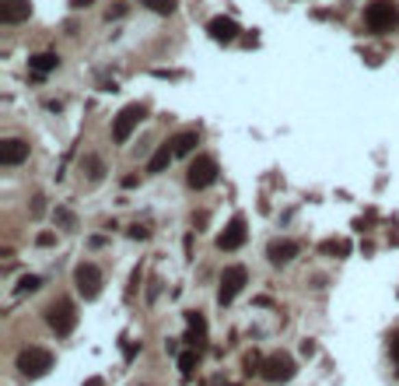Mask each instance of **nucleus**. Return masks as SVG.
I'll list each match as a JSON object with an SVG mask.
<instances>
[{
  "instance_id": "f257e3e1",
  "label": "nucleus",
  "mask_w": 399,
  "mask_h": 386,
  "mask_svg": "<svg viewBox=\"0 0 399 386\" xmlns=\"http://www.w3.org/2000/svg\"><path fill=\"white\" fill-rule=\"evenodd\" d=\"M364 25H368V32H375V36L392 32V28L399 25L396 0H372V4L364 8Z\"/></svg>"
},
{
  "instance_id": "f03ea898",
  "label": "nucleus",
  "mask_w": 399,
  "mask_h": 386,
  "mask_svg": "<svg viewBox=\"0 0 399 386\" xmlns=\"http://www.w3.org/2000/svg\"><path fill=\"white\" fill-rule=\"evenodd\" d=\"M53 351H46V348H25L21 354H18V362H14V369L25 376V379H42L49 369H53Z\"/></svg>"
},
{
  "instance_id": "7ed1b4c3",
  "label": "nucleus",
  "mask_w": 399,
  "mask_h": 386,
  "mask_svg": "<svg viewBox=\"0 0 399 386\" xmlns=\"http://www.w3.org/2000/svg\"><path fill=\"white\" fill-rule=\"evenodd\" d=\"M46 323L56 330V337H70L74 326H77V309L70 299H56L49 309H46Z\"/></svg>"
},
{
  "instance_id": "20e7f679",
  "label": "nucleus",
  "mask_w": 399,
  "mask_h": 386,
  "mask_svg": "<svg viewBox=\"0 0 399 386\" xmlns=\"http://www.w3.org/2000/svg\"><path fill=\"white\" fill-rule=\"evenodd\" d=\"M144 116H147V109H144L140 102L123 106V109H119V116L112 120V141H116V144H127V141H130V134L140 127Z\"/></svg>"
},
{
  "instance_id": "39448f33",
  "label": "nucleus",
  "mask_w": 399,
  "mask_h": 386,
  "mask_svg": "<svg viewBox=\"0 0 399 386\" xmlns=\"http://www.w3.org/2000/svg\"><path fill=\"white\" fill-rule=\"evenodd\" d=\"M294 376H298V365H294V359H291V354H284V351L270 354V359L263 362V379H266V383H273V386L291 383Z\"/></svg>"
},
{
  "instance_id": "423d86ee",
  "label": "nucleus",
  "mask_w": 399,
  "mask_h": 386,
  "mask_svg": "<svg viewBox=\"0 0 399 386\" xmlns=\"http://www.w3.org/2000/svg\"><path fill=\"white\" fill-rule=\"evenodd\" d=\"M249 285V271H245L242 263H235V267H228V271L221 274V288H218V302L221 306H231L235 299H238V291Z\"/></svg>"
},
{
  "instance_id": "0eeeda50",
  "label": "nucleus",
  "mask_w": 399,
  "mask_h": 386,
  "mask_svg": "<svg viewBox=\"0 0 399 386\" xmlns=\"http://www.w3.org/2000/svg\"><path fill=\"white\" fill-rule=\"evenodd\" d=\"M74 285H77V291L84 295L88 302L99 299L102 295V271L91 260H84V263H77V271H74Z\"/></svg>"
},
{
  "instance_id": "6e6552de",
  "label": "nucleus",
  "mask_w": 399,
  "mask_h": 386,
  "mask_svg": "<svg viewBox=\"0 0 399 386\" xmlns=\"http://www.w3.org/2000/svg\"><path fill=\"white\" fill-rule=\"evenodd\" d=\"M186 183H190L193 190L214 186V183H218V162H214L210 155H196L193 165H190V172H186Z\"/></svg>"
},
{
  "instance_id": "1a4fd4ad",
  "label": "nucleus",
  "mask_w": 399,
  "mask_h": 386,
  "mask_svg": "<svg viewBox=\"0 0 399 386\" xmlns=\"http://www.w3.org/2000/svg\"><path fill=\"white\" fill-rule=\"evenodd\" d=\"M245 235H249V228H245V218L235 215V218L224 225V232L218 235V250H224V253L242 250V246H245Z\"/></svg>"
},
{
  "instance_id": "9d476101",
  "label": "nucleus",
  "mask_w": 399,
  "mask_h": 386,
  "mask_svg": "<svg viewBox=\"0 0 399 386\" xmlns=\"http://www.w3.org/2000/svg\"><path fill=\"white\" fill-rule=\"evenodd\" d=\"M28 141H21V137H8V141H0V165H21L25 158H28Z\"/></svg>"
},
{
  "instance_id": "9b49d317",
  "label": "nucleus",
  "mask_w": 399,
  "mask_h": 386,
  "mask_svg": "<svg viewBox=\"0 0 399 386\" xmlns=\"http://www.w3.org/2000/svg\"><path fill=\"white\" fill-rule=\"evenodd\" d=\"M32 18V0H0V21L4 25H18Z\"/></svg>"
},
{
  "instance_id": "f8f14e48",
  "label": "nucleus",
  "mask_w": 399,
  "mask_h": 386,
  "mask_svg": "<svg viewBox=\"0 0 399 386\" xmlns=\"http://www.w3.org/2000/svg\"><path fill=\"white\" fill-rule=\"evenodd\" d=\"M298 253H301V246H298L294 239H273V243L266 246V256H270V263H273V267L291 263Z\"/></svg>"
},
{
  "instance_id": "ddd939ff",
  "label": "nucleus",
  "mask_w": 399,
  "mask_h": 386,
  "mask_svg": "<svg viewBox=\"0 0 399 386\" xmlns=\"http://www.w3.org/2000/svg\"><path fill=\"white\" fill-rule=\"evenodd\" d=\"M207 32H210L214 43H235V39H238V25H235L231 18L218 14V18H210V21H207Z\"/></svg>"
},
{
  "instance_id": "4468645a",
  "label": "nucleus",
  "mask_w": 399,
  "mask_h": 386,
  "mask_svg": "<svg viewBox=\"0 0 399 386\" xmlns=\"http://www.w3.org/2000/svg\"><path fill=\"white\" fill-rule=\"evenodd\" d=\"M186 323H190L186 344H190V348H203V344H207V319H203V313L190 309V313H186Z\"/></svg>"
},
{
  "instance_id": "2eb2a0df",
  "label": "nucleus",
  "mask_w": 399,
  "mask_h": 386,
  "mask_svg": "<svg viewBox=\"0 0 399 386\" xmlns=\"http://www.w3.org/2000/svg\"><path fill=\"white\" fill-rule=\"evenodd\" d=\"M168 144H172L175 155H193L196 144H200V134H196V130H182V134H175Z\"/></svg>"
},
{
  "instance_id": "dca6fc26",
  "label": "nucleus",
  "mask_w": 399,
  "mask_h": 386,
  "mask_svg": "<svg viewBox=\"0 0 399 386\" xmlns=\"http://www.w3.org/2000/svg\"><path fill=\"white\" fill-rule=\"evenodd\" d=\"M172 158H175V152H172V147H168V144H162V147H158V152H155V155H151V162H147V172H151V176H158V172H165V169L172 165Z\"/></svg>"
},
{
  "instance_id": "f3484780",
  "label": "nucleus",
  "mask_w": 399,
  "mask_h": 386,
  "mask_svg": "<svg viewBox=\"0 0 399 386\" xmlns=\"http://www.w3.org/2000/svg\"><path fill=\"white\" fill-rule=\"evenodd\" d=\"M28 67H32L36 74H49V71L60 67V56L56 53H36L32 60H28Z\"/></svg>"
},
{
  "instance_id": "a211bd4d",
  "label": "nucleus",
  "mask_w": 399,
  "mask_h": 386,
  "mask_svg": "<svg viewBox=\"0 0 399 386\" xmlns=\"http://www.w3.org/2000/svg\"><path fill=\"white\" fill-rule=\"evenodd\" d=\"M196 362H200V348H186V351L179 354V372H182V379H190V376H193Z\"/></svg>"
},
{
  "instance_id": "6ab92c4d",
  "label": "nucleus",
  "mask_w": 399,
  "mask_h": 386,
  "mask_svg": "<svg viewBox=\"0 0 399 386\" xmlns=\"http://www.w3.org/2000/svg\"><path fill=\"white\" fill-rule=\"evenodd\" d=\"M263 362H266V359H259L256 351H249V354H245V359H242V369H245V376H263Z\"/></svg>"
},
{
  "instance_id": "aec40b11",
  "label": "nucleus",
  "mask_w": 399,
  "mask_h": 386,
  "mask_svg": "<svg viewBox=\"0 0 399 386\" xmlns=\"http://www.w3.org/2000/svg\"><path fill=\"white\" fill-rule=\"evenodd\" d=\"M140 4H147L155 14H175V8H179V0H140Z\"/></svg>"
},
{
  "instance_id": "412c9836",
  "label": "nucleus",
  "mask_w": 399,
  "mask_h": 386,
  "mask_svg": "<svg viewBox=\"0 0 399 386\" xmlns=\"http://www.w3.org/2000/svg\"><path fill=\"white\" fill-rule=\"evenodd\" d=\"M42 288V278L39 274H25L21 281H18V295H25V291H39Z\"/></svg>"
},
{
  "instance_id": "4be33fe9",
  "label": "nucleus",
  "mask_w": 399,
  "mask_h": 386,
  "mask_svg": "<svg viewBox=\"0 0 399 386\" xmlns=\"http://www.w3.org/2000/svg\"><path fill=\"white\" fill-rule=\"evenodd\" d=\"M319 250H322V253H329V256H347V253H350V246H347V243H336V239H326Z\"/></svg>"
},
{
  "instance_id": "5701e85b",
  "label": "nucleus",
  "mask_w": 399,
  "mask_h": 386,
  "mask_svg": "<svg viewBox=\"0 0 399 386\" xmlns=\"http://www.w3.org/2000/svg\"><path fill=\"white\" fill-rule=\"evenodd\" d=\"M147 235H151V232H147L144 225H133V228H130V239H147Z\"/></svg>"
},
{
  "instance_id": "b1692460",
  "label": "nucleus",
  "mask_w": 399,
  "mask_h": 386,
  "mask_svg": "<svg viewBox=\"0 0 399 386\" xmlns=\"http://www.w3.org/2000/svg\"><path fill=\"white\" fill-rule=\"evenodd\" d=\"M123 14H127V4H116V8H109V14H105V18L112 21V18H123Z\"/></svg>"
},
{
  "instance_id": "393cba45",
  "label": "nucleus",
  "mask_w": 399,
  "mask_h": 386,
  "mask_svg": "<svg viewBox=\"0 0 399 386\" xmlns=\"http://www.w3.org/2000/svg\"><path fill=\"white\" fill-rule=\"evenodd\" d=\"M389 348H392V359L399 362V330H396V334L389 337Z\"/></svg>"
},
{
  "instance_id": "a878e982",
  "label": "nucleus",
  "mask_w": 399,
  "mask_h": 386,
  "mask_svg": "<svg viewBox=\"0 0 399 386\" xmlns=\"http://www.w3.org/2000/svg\"><path fill=\"white\" fill-rule=\"evenodd\" d=\"M53 239H56V235H53V232H42V235H39V239H36V243H39V246H53Z\"/></svg>"
},
{
  "instance_id": "bb28decb",
  "label": "nucleus",
  "mask_w": 399,
  "mask_h": 386,
  "mask_svg": "<svg viewBox=\"0 0 399 386\" xmlns=\"http://www.w3.org/2000/svg\"><path fill=\"white\" fill-rule=\"evenodd\" d=\"M91 4H95V0H70L74 11H84V8H91Z\"/></svg>"
},
{
  "instance_id": "cd10ccee",
  "label": "nucleus",
  "mask_w": 399,
  "mask_h": 386,
  "mask_svg": "<svg viewBox=\"0 0 399 386\" xmlns=\"http://www.w3.org/2000/svg\"><path fill=\"white\" fill-rule=\"evenodd\" d=\"M56 218H60V221H64V225H67V228H70V225H74V218H70V211H56Z\"/></svg>"
},
{
  "instance_id": "c85d7f7f",
  "label": "nucleus",
  "mask_w": 399,
  "mask_h": 386,
  "mask_svg": "<svg viewBox=\"0 0 399 386\" xmlns=\"http://www.w3.org/2000/svg\"><path fill=\"white\" fill-rule=\"evenodd\" d=\"M301 354H309V359H312V354H316V344H312V341H305V344H301Z\"/></svg>"
},
{
  "instance_id": "c756f323",
  "label": "nucleus",
  "mask_w": 399,
  "mask_h": 386,
  "mask_svg": "<svg viewBox=\"0 0 399 386\" xmlns=\"http://www.w3.org/2000/svg\"><path fill=\"white\" fill-rule=\"evenodd\" d=\"M84 386H105V379L102 376H91V379H84Z\"/></svg>"
}]
</instances>
